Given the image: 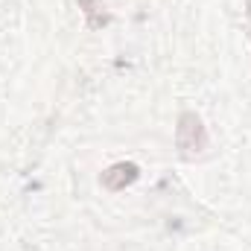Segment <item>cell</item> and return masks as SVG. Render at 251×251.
<instances>
[{"label": "cell", "instance_id": "6da1fadb", "mask_svg": "<svg viewBox=\"0 0 251 251\" xmlns=\"http://www.w3.org/2000/svg\"><path fill=\"white\" fill-rule=\"evenodd\" d=\"M176 143H178V149H181L184 158H193V155H199V152L207 149V128H204V123H201L193 111H184V114L178 117Z\"/></svg>", "mask_w": 251, "mask_h": 251}, {"label": "cell", "instance_id": "7a4b0ae2", "mask_svg": "<svg viewBox=\"0 0 251 251\" xmlns=\"http://www.w3.org/2000/svg\"><path fill=\"white\" fill-rule=\"evenodd\" d=\"M137 176H140V170H137V164H114V167H108L105 173H102V178H100V184L105 190H111V193H120L123 187L128 184H134L137 181Z\"/></svg>", "mask_w": 251, "mask_h": 251}, {"label": "cell", "instance_id": "3957f363", "mask_svg": "<svg viewBox=\"0 0 251 251\" xmlns=\"http://www.w3.org/2000/svg\"><path fill=\"white\" fill-rule=\"evenodd\" d=\"M79 3L85 6V15H88V24H91L94 29H97V26H102V21L97 18V12H100V3H97V0H79Z\"/></svg>", "mask_w": 251, "mask_h": 251}, {"label": "cell", "instance_id": "277c9868", "mask_svg": "<svg viewBox=\"0 0 251 251\" xmlns=\"http://www.w3.org/2000/svg\"><path fill=\"white\" fill-rule=\"evenodd\" d=\"M246 6H249V9H246V15H249V38H251V0L246 3Z\"/></svg>", "mask_w": 251, "mask_h": 251}]
</instances>
